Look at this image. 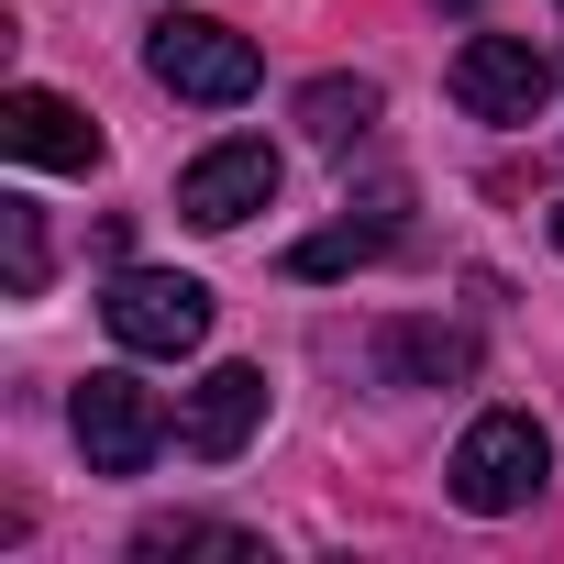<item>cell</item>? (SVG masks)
<instances>
[{"label":"cell","mask_w":564,"mask_h":564,"mask_svg":"<svg viewBox=\"0 0 564 564\" xmlns=\"http://www.w3.org/2000/svg\"><path fill=\"white\" fill-rule=\"evenodd\" d=\"M542 476H553V432H542L531 410H487V421L454 443V465H443L454 509H476V520L531 509V498H542Z\"/></svg>","instance_id":"6da1fadb"},{"label":"cell","mask_w":564,"mask_h":564,"mask_svg":"<svg viewBox=\"0 0 564 564\" xmlns=\"http://www.w3.org/2000/svg\"><path fill=\"white\" fill-rule=\"evenodd\" d=\"M144 67H155V89H177V100H199V111H232V100H254V78H265V56H254L232 23H210V12L144 23Z\"/></svg>","instance_id":"7a4b0ae2"},{"label":"cell","mask_w":564,"mask_h":564,"mask_svg":"<svg viewBox=\"0 0 564 564\" xmlns=\"http://www.w3.org/2000/svg\"><path fill=\"white\" fill-rule=\"evenodd\" d=\"M67 421H78L89 476H144V465H155V443L177 432V421H166V399H155L144 377H122V366H100V377L67 399Z\"/></svg>","instance_id":"3957f363"},{"label":"cell","mask_w":564,"mask_h":564,"mask_svg":"<svg viewBox=\"0 0 564 564\" xmlns=\"http://www.w3.org/2000/svg\"><path fill=\"white\" fill-rule=\"evenodd\" d=\"M100 322H111L122 355H188V344L210 333V289L177 276V265H122L111 300H100Z\"/></svg>","instance_id":"277c9868"},{"label":"cell","mask_w":564,"mask_h":564,"mask_svg":"<svg viewBox=\"0 0 564 564\" xmlns=\"http://www.w3.org/2000/svg\"><path fill=\"white\" fill-rule=\"evenodd\" d=\"M553 100V56L520 34H465L454 45V111L465 122H542Z\"/></svg>","instance_id":"5b68a950"},{"label":"cell","mask_w":564,"mask_h":564,"mask_svg":"<svg viewBox=\"0 0 564 564\" xmlns=\"http://www.w3.org/2000/svg\"><path fill=\"white\" fill-rule=\"evenodd\" d=\"M276 199V155L254 144V133H232V144H210L188 177H177V210L199 221V232H232V221H254Z\"/></svg>","instance_id":"8992f818"},{"label":"cell","mask_w":564,"mask_h":564,"mask_svg":"<svg viewBox=\"0 0 564 564\" xmlns=\"http://www.w3.org/2000/svg\"><path fill=\"white\" fill-rule=\"evenodd\" d=\"M0 144H12L23 166H67V177L100 166V122L78 100H56V89H12L0 100Z\"/></svg>","instance_id":"52a82bcc"},{"label":"cell","mask_w":564,"mask_h":564,"mask_svg":"<svg viewBox=\"0 0 564 564\" xmlns=\"http://www.w3.org/2000/svg\"><path fill=\"white\" fill-rule=\"evenodd\" d=\"M254 421H265V377H254V366H210V377L188 388V410H177V443H188L199 465H232V454L254 443Z\"/></svg>","instance_id":"ba28073f"},{"label":"cell","mask_w":564,"mask_h":564,"mask_svg":"<svg viewBox=\"0 0 564 564\" xmlns=\"http://www.w3.org/2000/svg\"><path fill=\"white\" fill-rule=\"evenodd\" d=\"M377 366H388V388H465L476 377V333H454V322H388Z\"/></svg>","instance_id":"9c48e42d"},{"label":"cell","mask_w":564,"mask_h":564,"mask_svg":"<svg viewBox=\"0 0 564 564\" xmlns=\"http://www.w3.org/2000/svg\"><path fill=\"white\" fill-rule=\"evenodd\" d=\"M300 122H311V144H366V122H377V78H311L300 89Z\"/></svg>","instance_id":"30bf717a"},{"label":"cell","mask_w":564,"mask_h":564,"mask_svg":"<svg viewBox=\"0 0 564 564\" xmlns=\"http://www.w3.org/2000/svg\"><path fill=\"white\" fill-rule=\"evenodd\" d=\"M388 254V210L377 221H333V232H311L300 254H289V276H344V265H377Z\"/></svg>","instance_id":"8fae6325"},{"label":"cell","mask_w":564,"mask_h":564,"mask_svg":"<svg viewBox=\"0 0 564 564\" xmlns=\"http://www.w3.org/2000/svg\"><path fill=\"white\" fill-rule=\"evenodd\" d=\"M0 289H12V300L45 289V221H34V199H0Z\"/></svg>","instance_id":"7c38bea8"},{"label":"cell","mask_w":564,"mask_h":564,"mask_svg":"<svg viewBox=\"0 0 564 564\" xmlns=\"http://www.w3.org/2000/svg\"><path fill=\"white\" fill-rule=\"evenodd\" d=\"M133 553H254V542L243 531H210V520H144Z\"/></svg>","instance_id":"4fadbf2b"},{"label":"cell","mask_w":564,"mask_h":564,"mask_svg":"<svg viewBox=\"0 0 564 564\" xmlns=\"http://www.w3.org/2000/svg\"><path fill=\"white\" fill-rule=\"evenodd\" d=\"M553 254H564V199H553Z\"/></svg>","instance_id":"5bb4252c"},{"label":"cell","mask_w":564,"mask_h":564,"mask_svg":"<svg viewBox=\"0 0 564 564\" xmlns=\"http://www.w3.org/2000/svg\"><path fill=\"white\" fill-rule=\"evenodd\" d=\"M454 12H476V0H454Z\"/></svg>","instance_id":"9a60e30c"}]
</instances>
